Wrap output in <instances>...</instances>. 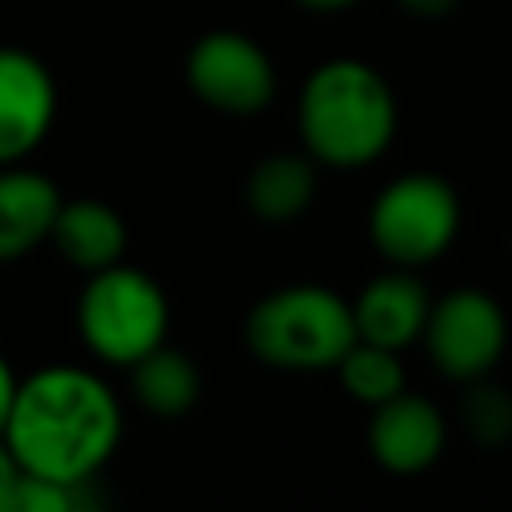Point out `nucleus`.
<instances>
[{
	"label": "nucleus",
	"mask_w": 512,
	"mask_h": 512,
	"mask_svg": "<svg viewBox=\"0 0 512 512\" xmlns=\"http://www.w3.org/2000/svg\"><path fill=\"white\" fill-rule=\"evenodd\" d=\"M124 412L112 384L80 364H48L20 376L0 444L20 472L80 484L112 460Z\"/></svg>",
	"instance_id": "1"
},
{
	"label": "nucleus",
	"mask_w": 512,
	"mask_h": 512,
	"mask_svg": "<svg viewBox=\"0 0 512 512\" xmlns=\"http://www.w3.org/2000/svg\"><path fill=\"white\" fill-rule=\"evenodd\" d=\"M396 132V100L384 76L360 60L320 64L300 92V136L312 160L332 168L372 164Z\"/></svg>",
	"instance_id": "2"
},
{
	"label": "nucleus",
	"mask_w": 512,
	"mask_h": 512,
	"mask_svg": "<svg viewBox=\"0 0 512 512\" xmlns=\"http://www.w3.org/2000/svg\"><path fill=\"white\" fill-rule=\"evenodd\" d=\"M248 352L284 372H324L356 344L352 304L328 284H284L264 292L244 320Z\"/></svg>",
	"instance_id": "3"
},
{
	"label": "nucleus",
	"mask_w": 512,
	"mask_h": 512,
	"mask_svg": "<svg viewBox=\"0 0 512 512\" xmlns=\"http://www.w3.org/2000/svg\"><path fill=\"white\" fill-rule=\"evenodd\" d=\"M168 296L164 288L132 264H108L88 272L76 300V332L84 348L116 368H132L140 356L168 340Z\"/></svg>",
	"instance_id": "4"
},
{
	"label": "nucleus",
	"mask_w": 512,
	"mask_h": 512,
	"mask_svg": "<svg viewBox=\"0 0 512 512\" xmlns=\"http://www.w3.org/2000/svg\"><path fill=\"white\" fill-rule=\"evenodd\" d=\"M460 232V196L444 176L408 172L380 188L368 208V236L392 268L440 260Z\"/></svg>",
	"instance_id": "5"
},
{
	"label": "nucleus",
	"mask_w": 512,
	"mask_h": 512,
	"mask_svg": "<svg viewBox=\"0 0 512 512\" xmlns=\"http://www.w3.org/2000/svg\"><path fill=\"white\" fill-rule=\"evenodd\" d=\"M424 352L428 360L456 384L488 376L508 348V316L504 304L484 288H452L432 300L424 320Z\"/></svg>",
	"instance_id": "6"
},
{
	"label": "nucleus",
	"mask_w": 512,
	"mask_h": 512,
	"mask_svg": "<svg viewBox=\"0 0 512 512\" xmlns=\"http://www.w3.org/2000/svg\"><path fill=\"white\" fill-rule=\"evenodd\" d=\"M192 92L228 116L260 112L276 92V72L264 48L240 32H208L188 52Z\"/></svg>",
	"instance_id": "7"
},
{
	"label": "nucleus",
	"mask_w": 512,
	"mask_h": 512,
	"mask_svg": "<svg viewBox=\"0 0 512 512\" xmlns=\"http://www.w3.org/2000/svg\"><path fill=\"white\" fill-rule=\"evenodd\" d=\"M448 444L444 412L420 392H396L368 416V452L384 472L416 476L440 460Z\"/></svg>",
	"instance_id": "8"
},
{
	"label": "nucleus",
	"mask_w": 512,
	"mask_h": 512,
	"mask_svg": "<svg viewBox=\"0 0 512 512\" xmlns=\"http://www.w3.org/2000/svg\"><path fill=\"white\" fill-rule=\"evenodd\" d=\"M56 84L24 48H0V164L24 160L52 128Z\"/></svg>",
	"instance_id": "9"
},
{
	"label": "nucleus",
	"mask_w": 512,
	"mask_h": 512,
	"mask_svg": "<svg viewBox=\"0 0 512 512\" xmlns=\"http://www.w3.org/2000/svg\"><path fill=\"white\" fill-rule=\"evenodd\" d=\"M348 304H352L356 340L400 352L412 340H420L432 296L412 268H388V272L372 276Z\"/></svg>",
	"instance_id": "10"
},
{
	"label": "nucleus",
	"mask_w": 512,
	"mask_h": 512,
	"mask_svg": "<svg viewBox=\"0 0 512 512\" xmlns=\"http://www.w3.org/2000/svg\"><path fill=\"white\" fill-rule=\"evenodd\" d=\"M60 188L32 168L0 164V264H12L52 236Z\"/></svg>",
	"instance_id": "11"
},
{
	"label": "nucleus",
	"mask_w": 512,
	"mask_h": 512,
	"mask_svg": "<svg viewBox=\"0 0 512 512\" xmlns=\"http://www.w3.org/2000/svg\"><path fill=\"white\" fill-rule=\"evenodd\" d=\"M48 240L56 244L64 264H72L80 272H100V268L124 260L128 224L112 204L80 196V200H60Z\"/></svg>",
	"instance_id": "12"
},
{
	"label": "nucleus",
	"mask_w": 512,
	"mask_h": 512,
	"mask_svg": "<svg viewBox=\"0 0 512 512\" xmlns=\"http://www.w3.org/2000/svg\"><path fill=\"white\" fill-rule=\"evenodd\" d=\"M128 372H132L136 404L156 420H180L200 404L204 376H200L196 360L168 340L160 348H152L148 356H140Z\"/></svg>",
	"instance_id": "13"
},
{
	"label": "nucleus",
	"mask_w": 512,
	"mask_h": 512,
	"mask_svg": "<svg viewBox=\"0 0 512 512\" xmlns=\"http://www.w3.org/2000/svg\"><path fill=\"white\" fill-rule=\"evenodd\" d=\"M312 196H316V168L296 152L264 156L244 180L248 212L264 224H292L312 208Z\"/></svg>",
	"instance_id": "14"
},
{
	"label": "nucleus",
	"mask_w": 512,
	"mask_h": 512,
	"mask_svg": "<svg viewBox=\"0 0 512 512\" xmlns=\"http://www.w3.org/2000/svg\"><path fill=\"white\" fill-rule=\"evenodd\" d=\"M336 372H340L344 392L352 400L368 404V408H376V404H384V400H392L396 392L408 388V372H404L400 352L380 348V344H368V340H356L340 356Z\"/></svg>",
	"instance_id": "15"
},
{
	"label": "nucleus",
	"mask_w": 512,
	"mask_h": 512,
	"mask_svg": "<svg viewBox=\"0 0 512 512\" xmlns=\"http://www.w3.org/2000/svg\"><path fill=\"white\" fill-rule=\"evenodd\" d=\"M0 512H108L96 480L64 484L32 472H16L12 488L0 500Z\"/></svg>",
	"instance_id": "16"
},
{
	"label": "nucleus",
	"mask_w": 512,
	"mask_h": 512,
	"mask_svg": "<svg viewBox=\"0 0 512 512\" xmlns=\"http://www.w3.org/2000/svg\"><path fill=\"white\" fill-rule=\"evenodd\" d=\"M460 424L480 448H504L512 440V392L488 376H476L460 392Z\"/></svg>",
	"instance_id": "17"
},
{
	"label": "nucleus",
	"mask_w": 512,
	"mask_h": 512,
	"mask_svg": "<svg viewBox=\"0 0 512 512\" xmlns=\"http://www.w3.org/2000/svg\"><path fill=\"white\" fill-rule=\"evenodd\" d=\"M16 384H20V376L12 372L8 356L0 352V436H4V424H8V412H12V396H16Z\"/></svg>",
	"instance_id": "18"
},
{
	"label": "nucleus",
	"mask_w": 512,
	"mask_h": 512,
	"mask_svg": "<svg viewBox=\"0 0 512 512\" xmlns=\"http://www.w3.org/2000/svg\"><path fill=\"white\" fill-rule=\"evenodd\" d=\"M396 4H404V8L416 12V16H448L460 0H396Z\"/></svg>",
	"instance_id": "19"
},
{
	"label": "nucleus",
	"mask_w": 512,
	"mask_h": 512,
	"mask_svg": "<svg viewBox=\"0 0 512 512\" xmlns=\"http://www.w3.org/2000/svg\"><path fill=\"white\" fill-rule=\"evenodd\" d=\"M16 472H20V468H16V460H12V452H8L4 444H0V500H4V492L12 488V480H16Z\"/></svg>",
	"instance_id": "20"
},
{
	"label": "nucleus",
	"mask_w": 512,
	"mask_h": 512,
	"mask_svg": "<svg viewBox=\"0 0 512 512\" xmlns=\"http://www.w3.org/2000/svg\"><path fill=\"white\" fill-rule=\"evenodd\" d=\"M300 4H308V8H316V12H336V8H348V4H356V0H300Z\"/></svg>",
	"instance_id": "21"
}]
</instances>
